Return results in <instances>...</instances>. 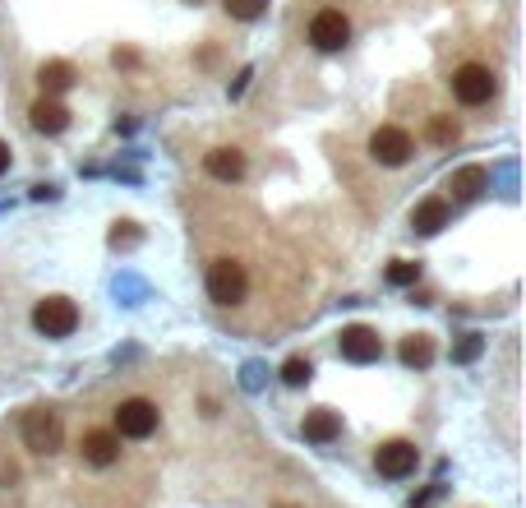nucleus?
<instances>
[{
  "mask_svg": "<svg viewBox=\"0 0 526 508\" xmlns=\"http://www.w3.org/2000/svg\"><path fill=\"white\" fill-rule=\"evenodd\" d=\"M204 287H208V301L213 305H240L250 296V273H245L240 259H213Z\"/></svg>",
  "mask_w": 526,
  "mask_h": 508,
  "instance_id": "obj_1",
  "label": "nucleus"
},
{
  "mask_svg": "<svg viewBox=\"0 0 526 508\" xmlns=\"http://www.w3.org/2000/svg\"><path fill=\"white\" fill-rule=\"evenodd\" d=\"M33 328L42 338H70L74 328H79V305L70 296H42L33 305Z\"/></svg>",
  "mask_w": 526,
  "mask_h": 508,
  "instance_id": "obj_2",
  "label": "nucleus"
},
{
  "mask_svg": "<svg viewBox=\"0 0 526 508\" xmlns=\"http://www.w3.org/2000/svg\"><path fill=\"white\" fill-rule=\"evenodd\" d=\"M494 93H499V79H494L490 65H462V70H453V97L462 107H485Z\"/></svg>",
  "mask_w": 526,
  "mask_h": 508,
  "instance_id": "obj_3",
  "label": "nucleus"
},
{
  "mask_svg": "<svg viewBox=\"0 0 526 508\" xmlns=\"http://www.w3.org/2000/svg\"><path fill=\"white\" fill-rule=\"evenodd\" d=\"M24 444L33 448V453H42V458L60 453V444H65V425H60V416L47 412V407H33V412L24 416Z\"/></svg>",
  "mask_w": 526,
  "mask_h": 508,
  "instance_id": "obj_4",
  "label": "nucleus"
},
{
  "mask_svg": "<svg viewBox=\"0 0 526 508\" xmlns=\"http://www.w3.org/2000/svg\"><path fill=\"white\" fill-rule=\"evenodd\" d=\"M411 153H416V139L402 125H379L370 134V158L379 167H402V162H411Z\"/></svg>",
  "mask_w": 526,
  "mask_h": 508,
  "instance_id": "obj_5",
  "label": "nucleus"
},
{
  "mask_svg": "<svg viewBox=\"0 0 526 508\" xmlns=\"http://www.w3.org/2000/svg\"><path fill=\"white\" fill-rule=\"evenodd\" d=\"M416 444L411 439H388V444L374 448V467H379V476H388V481H407L411 472H416Z\"/></svg>",
  "mask_w": 526,
  "mask_h": 508,
  "instance_id": "obj_6",
  "label": "nucleus"
},
{
  "mask_svg": "<svg viewBox=\"0 0 526 508\" xmlns=\"http://www.w3.org/2000/svg\"><path fill=\"white\" fill-rule=\"evenodd\" d=\"M157 430V407L148 398H125L116 407V435L120 439H148Z\"/></svg>",
  "mask_w": 526,
  "mask_h": 508,
  "instance_id": "obj_7",
  "label": "nucleus"
},
{
  "mask_svg": "<svg viewBox=\"0 0 526 508\" xmlns=\"http://www.w3.org/2000/svg\"><path fill=\"white\" fill-rule=\"evenodd\" d=\"M337 351H342V361H356V365H370L383 356V338L374 333L370 324H351L342 328V338H337Z\"/></svg>",
  "mask_w": 526,
  "mask_h": 508,
  "instance_id": "obj_8",
  "label": "nucleus"
},
{
  "mask_svg": "<svg viewBox=\"0 0 526 508\" xmlns=\"http://www.w3.org/2000/svg\"><path fill=\"white\" fill-rule=\"evenodd\" d=\"M347 37H351V24H347V14H342V10H319V14H314L310 42L319 51H342V47H347Z\"/></svg>",
  "mask_w": 526,
  "mask_h": 508,
  "instance_id": "obj_9",
  "label": "nucleus"
},
{
  "mask_svg": "<svg viewBox=\"0 0 526 508\" xmlns=\"http://www.w3.org/2000/svg\"><path fill=\"white\" fill-rule=\"evenodd\" d=\"M79 453H84L88 467H111V462L120 458V435L116 430H88V435L79 439Z\"/></svg>",
  "mask_w": 526,
  "mask_h": 508,
  "instance_id": "obj_10",
  "label": "nucleus"
},
{
  "mask_svg": "<svg viewBox=\"0 0 526 508\" xmlns=\"http://www.w3.org/2000/svg\"><path fill=\"white\" fill-rule=\"evenodd\" d=\"M204 171L222 185H236V181H245V153L240 148H213L204 158Z\"/></svg>",
  "mask_w": 526,
  "mask_h": 508,
  "instance_id": "obj_11",
  "label": "nucleus"
},
{
  "mask_svg": "<svg viewBox=\"0 0 526 508\" xmlns=\"http://www.w3.org/2000/svg\"><path fill=\"white\" fill-rule=\"evenodd\" d=\"M300 435L310 439V444H333V439L342 435V416L328 412V407H319V412H305V421H300Z\"/></svg>",
  "mask_w": 526,
  "mask_h": 508,
  "instance_id": "obj_12",
  "label": "nucleus"
},
{
  "mask_svg": "<svg viewBox=\"0 0 526 508\" xmlns=\"http://www.w3.org/2000/svg\"><path fill=\"white\" fill-rule=\"evenodd\" d=\"M28 121H33L37 134H60L65 125H70V111L60 107L56 97H37L33 111H28Z\"/></svg>",
  "mask_w": 526,
  "mask_h": 508,
  "instance_id": "obj_13",
  "label": "nucleus"
},
{
  "mask_svg": "<svg viewBox=\"0 0 526 508\" xmlns=\"http://www.w3.org/2000/svg\"><path fill=\"white\" fill-rule=\"evenodd\" d=\"M448 227V204L443 199H425V204L411 208V231L416 236H434V231Z\"/></svg>",
  "mask_w": 526,
  "mask_h": 508,
  "instance_id": "obj_14",
  "label": "nucleus"
},
{
  "mask_svg": "<svg viewBox=\"0 0 526 508\" xmlns=\"http://www.w3.org/2000/svg\"><path fill=\"white\" fill-rule=\"evenodd\" d=\"M37 84H42V93L47 97L70 93L74 88V65L70 61H42L37 65Z\"/></svg>",
  "mask_w": 526,
  "mask_h": 508,
  "instance_id": "obj_15",
  "label": "nucleus"
},
{
  "mask_svg": "<svg viewBox=\"0 0 526 508\" xmlns=\"http://www.w3.org/2000/svg\"><path fill=\"white\" fill-rule=\"evenodd\" d=\"M448 190H453V199H462V204H467V199H476L480 190H490V171H485V167L453 171V176H448Z\"/></svg>",
  "mask_w": 526,
  "mask_h": 508,
  "instance_id": "obj_16",
  "label": "nucleus"
},
{
  "mask_svg": "<svg viewBox=\"0 0 526 508\" xmlns=\"http://www.w3.org/2000/svg\"><path fill=\"white\" fill-rule=\"evenodd\" d=\"M397 356H402V365H411V370H425V365L434 361V342L425 338V333H411V338H402Z\"/></svg>",
  "mask_w": 526,
  "mask_h": 508,
  "instance_id": "obj_17",
  "label": "nucleus"
},
{
  "mask_svg": "<svg viewBox=\"0 0 526 508\" xmlns=\"http://www.w3.org/2000/svg\"><path fill=\"white\" fill-rule=\"evenodd\" d=\"M310 379H314V365L305 361V356H291V361L282 365V384L300 388V384H310Z\"/></svg>",
  "mask_w": 526,
  "mask_h": 508,
  "instance_id": "obj_18",
  "label": "nucleus"
},
{
  "mask_svg": "<svg viewBox=\"0 0 526 508\" xmlns=\"http://www.w3.org/2000/svg\"><path fill=\"white\" fill-rule=\"evenodd\" d=\"M457 134H462V130H457V121H453V116H430V139H434L439 148L457 144Z\"/></svg>",
  "mask_w": 526,
  "mask_h": 508,
  "instance_id": "obj_19",
  "label": "nucleus"
},
{
  "mask_svg": "<svg viewBox=\"0 0 526 508\" xmlns=\"http://www.w3.org/2000/svg\"><path fill=\"white\" fill-rule=\"evenodd\" d=\"M222 5H227V14L240 19V24H250V19H259L268 10V0H222Z\"/></svg>",
  "mask_w": 526,
  "mask_h": 508,
  "instance_id": "obj_20",
  "label": "nucleus"
},
{
  "mask_svg": "<svg viewBox=\"0 0 526 508\" xmlns=\"http://www.w3.org/2000/svg\"><path fill=\"white\" fill-rule=\"evenodd\" d=\"M416 278H420V264H411V259H393L388 264V282L393 287H416Z\"/></svg>",
  "mask_w": 526,
  "mask_h": 508,
  "instance_id": "obj_21",
  "label": "nucleus"
},
{
  "mask_svg": "<svg viewBox=\"0 0 526 508\" xmlns=\"http://www.w3.org/2000/svg\"><path fill=\"white\" fill-rule=\"evenodd\" d=\"M139 236H144V231L134 227V222H116V227H111V250H130V245H139Z\"/></svg>",
  "mask_w": 526,
  "mask_h": 508,
  "instance_id": "obj_22",
  "label": "nucleus"
},
{
  "mask_svg": "<svg viewBox=\"0 0 526 508\" xmlns=\"http://www.w3.org/2000/svg\"><path fill=\"white\" fill-rule=\"evenodd\" d=\"M476 356H480V338H476V333H467V338L457 342V351H453V361H476Z\"/></svg>",
  "mask_w": 526,
  "mask_h": 508,
  "instance_id": "obj_23",
  "label": "nucleus"
},
{
  "mask_svg": "<svg viewBox=\"0 0 526 508\" xmlns=\"http://www.w3.org/2000/svg\"><path fill=\"white\" fill-rule=\"evenodd\" d=\"M259 379H263V365H245V379H240V384H245V388H259Z\"/></svg>",
  "mask_w": 526,
  "mask_h": 508,
  "instance_id": "obj_24",
  "label": "nucleus"
},
{
  "mask_svg": "<svg viewBox=\"0 0 526 508\" xmlns=\"http://www.w3.org/2000/svg\"><path fill=\"white\" fill-rule=\"evenodd\" d=\"M10 171V144H0V176Z\"/></svg>",
  "mask_w": 526,
  "mask_h": 508,
  "instance_id": "obj_25",
  "label": "nucleus"
},
{
  "mask_svg": "<svg viewBox=\"0 0 526 508\" xmlns=\"http://www.w3.org/2000/svg\"><path fill=\"white\" fill-rule=\"evenodd\" d=\"M185 5H204V0H185Z\"/></svg>",
  "mask_w": 526,
  "mask_h": 508,
  "instance_id": "obj_26",
  "label": "nucleus"
},
{
  "mask_svg": "<svg viewBox=\"0 0 526 508\" xmlns=\"http://www.w3.org/2000/svg\"><path fill=\"white\" fill-rule=\"evenodd\" d=\"M277 508H291V504H277Z\"/></svg>",
  "mask_w": 526,
  "mask_h": 508,
  "instance_id": "obj_27",
  "label": "nucleus"
}]
</instances>
